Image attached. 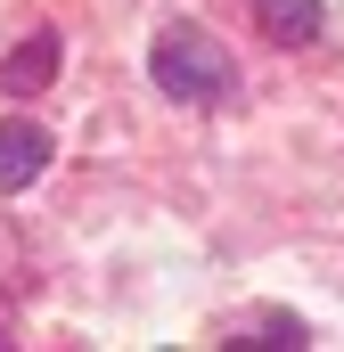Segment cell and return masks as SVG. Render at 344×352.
<instances>
[{"label":"cell","instance_id":"5b68a950","mask_svg":"<svg viewBox=\"0 0 344 352\" xmlns=\"http://www.w3.org/2000/svg\"><path fill=\"white\" fill-rule=\"evenodd\" d=\"M255 344H312V336H303V320H255V336H230V352H255Z\"/></svg>","mask_w":344,"mask_h":352},{"label":"cell","instance_id":"6da1fadb","mask_svg":"<svg viewBox=\"0 0 344 352\" xmlns=\"http://www.w3.org/2000/svg\"><path fill=\"white\" fill-rule=\"evenodd\" d=\"M148 74H156V90L180 98V107H222V98H238V66H230V50H222L213 33H197V25H164V33H156Z\"/></svg>","mask_w":344,"mask_h":352},{"label":"cell","instance_id":"7a4b0ae2","mask_svg":"<svg viewBox=\"0 0 344 352\" xmlns=\"http://www.w3.org/2000/svg\"><path fill=\"white\" fill-rule=\"evenodd\" d=\"M58 58H66V50H58V33H50V25H41V33H25V41L0 58V90H8V98L50 90V82H58Z\"/></svg>","mask_w":344,"mask_h":352},{"label":"cell","instance_id":"277c9868","mask_svg":"<svg viewBox=\"0 0 344 352\" xmlns=\"http://www.w3.org/2000/svg\"><path fill=\"white\" fill-rule=\"evenodd\" d=\"M255 25L270 33V41H287V50H295V41H312V33H320V0H255Z\"/></svg>","mask_w":344,"mask_h":352},{"label":"cell","instance_id":"3957f363","mask_svg":"<svg viewBox=\"0 0 344 352\" xmlns=\"http://www.w3.org/2000/svg\"><path fill=\"white\" fill-rule=\"evenodd\" d=\"M41 173H50V131L41 123H0V188H25Z\"/></svg>","mask_w":344,"mask_h":352}]
</instances>
